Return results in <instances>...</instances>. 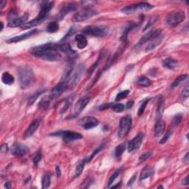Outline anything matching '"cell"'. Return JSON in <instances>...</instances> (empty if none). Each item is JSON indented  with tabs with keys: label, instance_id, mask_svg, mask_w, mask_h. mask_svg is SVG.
Segmentation results:
<instances>
[{
	"label": "cell",
	"instance_id": "1",
	"mask_svg": "<svg viewBox=\"0 0 189 189\" xmlns=\"http://www.w3.org/2000/svg\"><path fill=\"white\" fill-rule=\"evenodd\" d=\"M31 54L36 57L49 61H57L61 59L59 44L48 43L39 47H34Z\"/></svg>",
	"mask_w": 189,
	"mask_h": 189
},
{
	"label": "cell",
	"instance_id": "2",
	"mask_svg": "<svg viewBox=\"0 0 189 189\" xmlns=\"http://www.w3.org/2000/svg\"><path fill=\"white\" fill-rule=\"evenodd\" d=\"M18 76L20 87L22 89H26L31 85L34 79L33 70L27 65H23L18 69Z\"/></svg>",
	"mask_w": 189,
	"mask_h": 189
},
{
	"label": "cell",
	"instance_id": "3",
	"mask_svg": "<svg viewBox=\"0 0 189 189\" xmlns=\"http://www.w3.org/2000/svg\"><path fill=\"white\" fill-rule=\"evenodd\" d=\"M108 28L104 26L90 25L84 27L82 33L85 35H89L94 37H104L108 34Z\"/></svg>",
	"mask_w": 189,
	"mask_h": 189
},
{
	"label": "cell",
	"instance_id": "4",
	"mask_svg": "<svg viewBox=\"0 0 189 189\" xmlns=\"http://www.w3.org/2000/svg\"><path fill=\"white\" fill-rule=\"evenodd\" d=\"M185 18H186V14L184 11H174L167 16L166 18V23L169 27H174L182 22L185 20Z\"/></svg>",
	"mask_w": 189,
	"mask_h": 189
},
{
	"label": "cell",
	"instance_id": "5",
	"mask_svg": "<svg viewBox=\"0 0 189 189\" xmlns=\"http://www.w3.org/2000/svg\"><path fill=\"white\" fill-rule=\"evenodd\" d=\"M154 6L147 2H140L134 5H128L122 8L121 11L126 14H132L138 11H147L153 9Z\"/></svg>",
	"mask_w": 189,
	"mask_h": 189
},
{
	"label": "cell",
	"instance_id": "6",
	"mask_svg": "<svg viewBox=\"0 0 189 189\" xmlns=\"http://www.w3.org/2000/svg\"><path fill=\"white\" fill-rule=\"evenodd\" d=\"M98 12L91 7H86L82 8L81 11H78L72 17V21L75 22H80L97 15Z\"/></svg>",
	"mask_w": 189,
	"mask_h": 189
},
{
	"label": "cell",
	"instance_id": "7",
	"mask_svg": "<svg viewBox=\"0 0 189 189\" xmlns=\"http://www.w3.org/2000/svg\"><path fill=\"white\" fill-rule=\"evenodd\" d=\"M132 124V119L130 115H126L120 118L119 129H118V135L120 138H124L131 129Z\"/></svg>",
	"mask_w": 189,
	"mask_h": 189
},
{
	"label": "cell",
	"instance_id": "8",
	"mask_svg": "<svg viewBox=\"0 0 189 189\" xmlns=\"http://www.w3.org/2000/svg\"><path fill=\"white\" fill-rule=\"evenodd\" d=\"M50 135L61 137L64 141L67 143L72 142L76 140H80L83 138V136L80 133H78V132H72V131H60V132L50 134Z\"/></svg>",
	"mask_w": 189,
	"mask_h": 189
},
{
	"label": "cell",
	"instance_id": "9",
	"mask_svg": "<svg viewBox=\"0 0 189 189\" xmlns=\"http://www.w3.org/2000/svg\"><path fill=\"white\" fill-rule=\"evenodd\" d=\"M92 96L91 94H85L83 97H81L79 100H78L77 104H75V108H74L73 112H72V115H70V118H76L81 113V112L84 109V108L86 107V105L90 103V100H91Z\"/></svg>",
	"mask_w": 189,
	"mask_h": 189
},
{
	"label": "cell",
	"instance_id": "10",
	"mask_svg": "<svg viewBox=\"0 0 189 189\" xmlns=\"http://www.w3.org/2000/svg\"><path fill=\"white\" fill-rule=\"evenodd\" d=\"M84 70V64H79L78 66V67L74 70V72L72 74L71 76H70L69 81H68L67 85H68V88H73L77 85V84L78 83V81H80L81 79L82 72H83Z\"/></svg>",
	"mask_w": 189,
	"mask_h": 189
},
{
	"label": "cell",
	"instance_id": "11",
	"mask_svg": "<svg viewBox=\"0 0 189 189\" xmlns=\"http://www.w3.org/2000/svg\"><path fill=\"white\" fill-rule=\"evenodd\" d=\"M162 33L161 29H154V30H151L149 32H148L147 33L145 34L144 36H143L138 41L137 45L134 46V47L138 48L144 45L146 42L151 41V40H153L154 39L158 37V36H160V34Z\"/></svg>",
	"mask_w": 189,
	"mask_h": 189
},
{
	"label": "cell",
	"instance_id": "12",
	"mask_svg": "<svg viewBox=\"0 0 189 189\" xmlns=\"http://www.w3.org/2000/svg\"><path fill=\"white\" fill-rule=\"evenodd\" d=\"M78 124L85 129H91V128L96 127L99 124V121H98L97 118L94 117L86 116V117L81 118L78 122Z\"/></svg>",
	"mask_w": 189,
	"mask_h": 189
},
{
	"label": "cell",
	"instance_id": "13",
	"mask_svg": "<svg viewBox=\"0 0 189 189\" xmlns=\"http://www.w3.org/2000/svg\"><path fill=\"white\" fill-rule=\"evenodd\" d=\"M30 152L29 148L25 145L15 143L11 148V152L13 155L15 156H25Z\"/></svg>",
	"mask_w": 189,
	"mask_h": 189
},
{
	"label": "cell",
	"instance_id": "14",
	"mask_svg": "<svg viewBox=\"0 0 189 189\" xmlns=\"http://www.w3.org/2000/svg\"><path fill=\"white\" fill-rule=\"evenodd\" d=\"M67 89H68L67 84L66 83V82L61 81L57 85H56L53 89H52L51 92H50V96L51 97L52 99H55V98H59V96H61V94L66 91Z\"/></svg>",
	"mask_w": 189,
	"mask_h": 189
},
{
	"label": "cell",
	"instance_id": "15",
	"mask_svg": "<svg viewBox=\"0 0 189 189\" xmlns=\"http://www.w3.org/2000/svg\"><path fill=\"white\" fill-rule=\"evenodd\" d=\"M144 137V133L140 132L136 137H134L131 141H129L127 146L128 152H132L140 148V146H141L143 141Z\"/></svg>",
	"mask_w": 189,
	"mask_h": 189
},
{
	"label": "cell",
	"instance_id": "16",
	"mask_svg": "<svg viewBox=\"0 0 189 189\" xmlns=\"http://www.w3.org/2000/svg\"><path fill=\"white\" fill-rule=\"evenodd\" d=\"M53 2H43L41 5V10H40L39 16L37 17L38 19L41 20V22L45 21L47 17V15L49 14L50 11H51L52 8L53 7Z\"/></svg>",
	"mask_w": 189,
	"mask_h": 189
},
{
	"label": "cell",
	"instance_id": "17",
	"mask_svg": "<svg viewBox=\"0 0 189 189\" xmlns=\"http://www.w3.org/2000/svg\"><path fill=\"white\" fill-rule=\"evenodd\" d=\"M76 9V4L74 2H68L66 3L65 5H64L63 7H62V8L61 9V11L59 13H58V15L56 16V19L57 20H61L64 19V17H66V16L67 15L68 13H70V12L75 11Z\"/></svg>",
	"mask_w": 189,
	"mask_h": 189
},
{
	"label": "cell",
	"instance_id": "18",
	"mask_svg": "<svg viewBox=\"0 0 189 189\" xmlns=\"http://www.w3.org/2000/svg\"><path fill=\"white\" fill-rule=\"evenodd\" d=\"M28 17L29 16L27 14H25V15L21 16V17L13 18L11 21L8 22V27H22L25 25L28 19Z\"/></svg>",
	"mask_w": 189,
	"mask_h": 189
},
{
	"label": "cell",
	"instance_id": "19",
	"mask_svg": "<svg viewBox=\"0 0 189 189\" xmlns=\"http://www.w3.org/2000/svg\"><path fill=\"white\" fill-rule=\"evenodd\" d=\"M74 66H75V60L71 59L69 61V63L67 64L65 70H64V72L61 77V81L66 82L67 84L68 83L70 76L72 75V72L74 70Z\"/></svg>",
	"mask_w": 189,
	"mask_h": 189
},
{
	"label": "cell",
	"instance_id": "20",
	"mask_svg": "<svg viewBox=\"0 0 189 189\" xmlns=\"http://www.w3.org/2000/svg\"><path fill=\"white\" fill-rule=\"evenodd\" d=\"M38 30H31V31L27 32V33H26L25 34H22V35H20V36H15V37L11 38V39L7 40V43H16V42H19L23 41V40H26L28 38L31 37V36H33L35 35L36 33H37Z\"/></svg>",
	"mask_w": 189,
	"mask_h": 189
},
{
	"label": "cell",
	"instance_id": "21",
	"mask_svg": "<svg viewBox=\"0 0 189 189\" xmlns=\"http://www.w3.org/2000/svg\"><path fill=\"white\" fill-rule=\"evenodd\" d=\"M40 122H41V120L40 119L34 120L30 124V126H28L27 130H26L25 135H24V138H27L33 135L34 132H35L38 129V128H39V126L40 125Z\"/></svg>",
	"mask_w": 189,
	"mask_h": 189
},
{
	"label": "cell",
	"instance_id": "22",
	"mask_svg": "<svg viewBox=\"0 0 189 189\" xmlns=\"http://www.w3.org/2000/svg\"><path fill=\"white\" fill-rule=\"evenodd\" d=\"M165 123L161 119L158 120L157 121L155 126H154V133L156 137L161 136L165 132Z\"/></svg>",
	"mask_w": 189,
	"mask_h": 189
},
{
	"label": "cell",
	"instance_id": "23",
	"mask_svg": "<svg viewBox=\"0 0 189 189\" xmlns=\"http://www.w3.org/2000/svg\"><path fill=\"white\" fill-rule=\"evenodd\" d=\"M75 41L77 43V47L80 50L84 49L87 45V39L85 36L82 34H78L75 36Z\"/></svg>",
	"mask_w": 189,
	"mask_h": 189
},
{
	"label": "cell",
	"instance_id": "24",
	"mask_svg": "<svg viewBox=\"0 0 189 189\" xmlns=\"http://www.w3.org/2000/svg\"><path fill=\"white\" fill-rule=\"evenodd\" d=\"M52 100L53 99L50 97V94L48 96H45V97L42 98L41 100H40L39 104H38V106L42 110H47L48 107L50 106V102H51Z\"/></svg>",
	"mask_w": 189,
	"mask_h": 189
},
{
	"label": "cell",
	"instance_id": "25",
	"mask_svg": "<svg viewBox=\"0 0 189 189\" xmlns=\"http://www.w3.org/2000/svg\"><path fill=\"white\" fill-rule=\"evenodd\" d=\"M177 61L176 60L170 59V58H168L162 61V66L168 70H174L177 66Z\"/></svg>",
	"mask_w": 189,
	"mask_h": 189
},
{
	"label": "cell",
	"instance_id": "26",
	"mask_svg": "<svg viewBox=\"0 0 189 189\" xmlns=\"http://www.w3.org/2000/svg\"><path fill=\"white\" fill-rule=\"evenodd\" d=\"M14 81V77L11 74H10L9 72H5L2 75V81L5 84H7V85H11V84H13Z\"/></svg>",
	"mask_w": 189,
	"mask_h": 189
},
{
	"label": "cell",
	"instance_id": "27",
	"mask_svg": "<svg viewBox=\"0 0 189 189\" xmlns=\"http://www.w3.org/2000/svg\"><path fill=\"white\" fill-rule=\"evenodd\" d=\"M152 174H153V169H152L150 166L145 167L142 170L141 174H140V180H143L145 179L150 177L152 175Z\"/></svg>",
	"mask_w": 189,
	"mask_h": 189
},
{
	"label": "cell",
	"instance_id": "28",
	"mask_svg": "<svg viewBox=\"0 0 189 189\" xmlns=\"http://www.w3.org/2000/svg\"><path fill=\"white\" fill-rule=\"evenodd\" d=\"M136 84L140 86H143V87H147L149 86L152 84V81H150L149 78L145 77V76H140L138 77L136 81Z\"/></svg>",
	"mask_w": 189,
	"mask_h": 189
},
{
	"label": "cell",
	"instance_id": "29",
	"mask_svg": "<svg viewBox=\"0 0 189 189\" xmlns=\"http://www.w3.org/2000/svg\"><path fill=\"white\" fill-rule=\"evenodd\" d=\"M126 148V143H121L120 144L119 146H118L115 148V157L118 160H120L121 158L122 154H124V152H125Z\"/></svg>",
	"mask_w": 189,
	"mask_h": 189
},
{
	"label": "cell",
	"instance_id": "30",
	"mask_svg": "<svg viewBox=\"0 0 189 189\" xmlns=\"http://www.w3.org/2000/svg\"><path fill=\"white\" fill-rule=\"evenodd\" d=\"M46 91V90H39V91H37L36 92H35V93L31 94V96H30L29 98H28V100H27V104L28 106H31L33 104L34 102L36 101V100H37V98L39 97L40 94H43L44 92H45Z\"/></svg>",
	"mask_w": 189,
	"mask_h": 189
},
{
	"label": "cell",
	"instance_id": "31",
	"mask_svg": "<svg viewBox=\"0 0 189 189\" xmlns=\"http://www.w3.org/2000/svg\"><path fill=\"white\" fill-rule=\"evenodd\" d=\"M86 162H86V159H84V160H81V161L79 163H78V165L75 168V175H74V177L77 178L80 175H81V173H82V172H83V170L84 168V166H85V164L86 163Z\"/></svg>",
	"mask_w": 189,
	"mask_h": 189
},
{
	"label": "cell",
	"instance_id": "32",
	"mask_svg": "<svg viewBox=\"0 0 189 189\" xmlns=\"http://www.w3.org/2000/svg\"><path fill=\"white\" fill-rule=\"evenodd\" d=\"M41 22H42L41 20L39 19L37 17H36V19L30 21L29 22H26L25 25L22 27V29H30V28H32V27H35V26H36V25H39Z\"/></svg>",
	"mask_w": 189,
	"mask_h": 189
},
{
	"label": "cell",
	"instance_id": "33",
	"mask_svg": "<svg viewBox=\"0 0 189 189\" xmlns=\"http://www.w3.org/2000/svg\"><path fill=\"white\" fill-rule=\"evenodd\" d=\"M74 98H75V94H72V95L68 97L67 99L65 100V103H64L63 107H62L61 110V113L63 114L68 109V108L70 107V105H72V102H73Z\"/></svg>",
	"mask_w": 189,
	"mask_h": 189
},
{
	"label": "cell",
	"instance_id": "34",
	"mask_svg": "<svg viewBox=\"0 0 189 189\" xmlns=\"http://www.w3.org/2000/svg\"><path fill=\"white\" fill-rule=\"evenodd\" d=\"M161 40H162V38L160 37V36H159L157 38H155V39H154L153 41L151 42L149 45L147 46V47L146 48V52L150 51V50L154 49V48H155L157 46H158L159 44L160 43V42H161Z\"/></svg>",
	"mask_w": 189,
	"mask_h": 189
},
{
	"label": "cell",
	"instance_id": "35",
	"mask_svg": "<svg viewBox=\"0 0 189 189\" xmlns=\"http://www.w3.org/2000/svg\"><path fill=\"white\" fill-rule=\"evenodd\" d=\"M59 25L56 22H53L49 23V25H47V28H46V30H47L48 33H56V32L59 31Z\"/></svg>",
	"mask_w": 189,
	"mask_h": 189
},
{
	"label": "cell",
	"instance_id": "36",
	"mask_svg": "<svg viewBox=\"0 0 189 189\" xmlns=\"http://www.w3.org/2000/svg\"><path fill=\"white\" fill-rule=\"evenodd\" d=\"M123 171H124V168H123V167H121V168H120L119 169H118L117 171H115L114 174H112V175L111 177H110L109 180V182H108V186L109 187H110V186H111V185L112 183H113L114 181L116 179H117V177H118V176H119L120 174H121Z\"/></svg>",
	"mask_w": 189,
	"mask_h": 189
},
{
	"label": "cell",
	"instance_id": "37",
	"mask_svg": "<svg viewBox=\"0 0 189 189\" xmlns=\"http://www.w3.org/2000/svg\"><path fill=\"white\" fill-rule=\"evenodd\" d=\"M188 95H189V86L188 84H186V86L183 88V90H182V92H181L180 93V100H182V101L186 100L187 98H188Z\"/></svg>",
	"mask_w": 189,
	"mask_h": 189
},
{
	"label": "cell",
	"instance_id": "38",
	"mask_svg": "<svg viewBox=\"0 0 189 189\" xmlns=\"http://www.w3.org/2000/svg\"><path fill=\"white\" fill-rule=\"evenodd\" d=\"M42 188H47L50 186V174H45L41 180Z\"/></svg>",
	"mask_w": 189,
	"mask_h": 189
},
{
	"label": "cell",
	"instance_id": "39",
	"mask_svg": "<svg viewBox=\"0 0 189 189\" xmlns=\"http://www.w3.org/2000/svg\"><path fill=\"white\" fill-rule=\"evenodd\" d=\"M187 78H188V75H182L179 76V77H177V78H176V79L174 80V81L172 83V87L174 88V87H176V86H179L181 83H182L185 80H186Z\"/></svg>",
	"mask_w": 189,
	"mask_h": 189
},
{
	"label": "cell",
	"instance_id": "40",
	"mask_svg": "<svg viewBox=\"0 0 189 189\" xmlns=\"http://www.w3.org/2000/svg\"><path fill=\"white\" fill-rule=\"evenodd\" d=\"M104 147H105V144H104V143H102L101 145H100V146H98V147L97 148H96V149L94 150L93 152H92V154H91V155H90V158H88V159H86V162H88L91 161L92 159V158H94V157H95L96 155H97L98 153H99V152H100V151L103 150L104 148Z\"/></svg>",
	"mask_w": 189,
	"mask_h": 189
},
{
	"label": "cell",
	"instance_id": "41",
	"mask_svg": "<svg viewBox=\"0 0 189 189\" xmlns=\"http://www.w3.org/2000/svg\"><path fill=\"white\" fill-rule=\"evenodd\" d=\"M149 100H150V98H148V99L144 100V101L142 102L141 105H140L139 109H138V116H142V114H143L145 109H146V106H147V104H148V102H149Z\"/></svg>",
	"mask_w": 189,
	"mask_h": 189
},
{
	"label": "cell",
	"instance_id": "42",
	"mask_svg": "<svg viewBox=\"0 0 189 189\" xmlns=\"http://www.w3.org/2000/svg\"><path fill=\"white\" fill-rule=\"evenodd\" d=\"M129 90H124V91L120 92L118 93L115 97V101H119L121 100L124 98H126L128 96V94H129Z\"/></svg>",
	"mask_w": 189,
	"mask_h": 189
},
{
	"label": "cell",
	"instance_id": "43",
	"mask_svg": "<svg viewBox=\"0 0 189 189\" xmlns=\"http://www.w3.org/2000/svg\"><path fill=\"white\" fill-rule=\"evenodd\" d=\"M41 158H42L41 152V151H38V152L36 153L35 156H34L33 158V162L34 166H37L38 165H39V162L41 161Z\"/></svg>",
	"mask_w": 189,
	"mask_h": 189
},
{
	"label": "cell",
	"instance_id": "44",
	"mask_svg": "<svg viewBox=\"0 0 189 189\" xmlns=\"http://www.w3.org/2000/svg\"><path fill=\"white\" fill-rule=\"evenodd\" d=\"M112 110L115 112H121L124 110L125 109V106L122 104H113L112 106Z\"/></svg>",
	"mask_w": 189,
	"mask_h": 189
},
{
	"label": "cell",
	"instance_id": "45",
	"mask_svg": "<svg viewBox=\"0 0 189 189\" xmlns=\"http://www.w3.org/2000/svg\"><path fill=\"white\" fill-rule=\"evenodd\" d=\"M182 120V114H178L176 116H174V118L172 120V125L173 126H178L180 124L181 121Z\"/></svg>",
	"mask_w": 189,
	"mask_h": 189
},
{
	"label": "cell",
	"instance_id": "46",
	"mask_svg": "<svg viewBox=\"0 0 189 189\" xmlns=\"http://www.w3.org/2000/svg\"><path fill=\"white\" fill-rule=\"evenodd\" d=\"M152 155V152H145V153L142 154L140 156L139 158V162H142L146 161V160H148V158H150L151 157Z\"/></svg>",
	"mask_w": 189,
	"mask_h": 189
},
{
	"label": "cell",
	"instance_id": "47",
	"mask_svg": "<svg viewBox=\"0 0 189 189\" xmlns=\"http://www.w3.org/2000/svg\"><path fill=\"white\" fill-rule=\"evenodd\" d=\"M101 59H102V56H99V58H98V60H97V61H96L95 63H94V64H92V67H90V70H89V72H88V74H89V75H91V74L92 73V72H93L94 70H95V68L98 67V64H99V62H100V60H101Z\"/></svg>",
	"mask_w": 189,
	"mask_h": 189
},
{
	"label": "cell",
	"instance_id": "48",
	"mask_svg": "<svg viewBox=\"0 0 189 189\" xmlns=\"http://www.w3.org/2000/svg\"><path fill=\"white\" fill-rule=\"evenodd\" d=\"M172 130L168 131V132H167V133L163 136V138H162L161 140H160V144H164L165 143H166L167 140H168V138H169L170 137L172 136Z\"/></svg>",
	"mask_w": 189,
	"mask_h": 189
},
{
	"label": "cell",
	"instance_id": "49",
	"mask_svg": "<svg viewBox=\"0 0 189 189\" xmlns=\"http://www.w3.org/2000/svg\"><path fill=\"white\" fill-rule=\"evenodd\" d=\"M75 32H76V28H75L74 27H70L69 32H68V33L66 34V36H64L63 39H62L61 41H64V40H66L67 39H68V38L70 37V36H72V35H73V34L75 33Z\"/></svg>",
	"mask_w": 189,
	"mask_h": 189
},
{
	"label": "cell",
	"instance_id": "50",
	"mask_svg": "<svg viewBox=\"0 0 189 189\" xmlns=\"http://www.w3.org/2000/svg\"><path fill=\"white\" fill-rule=\"evenodd\" d=\"M157 19H158V18H156V17L152 18V19L149 20V22H148V23L147 24V25H146V27H144L143 31H146V30H147V28H149L151 26L153 25V24L157 21Z\"/></svg>",
	"mask_w": 189,
	"mask_h": 189
},
{
	"label": "cell",
	"instance_id": "51",
	"mask_svg": "<svg viewBox=\"0 0 189 189\" xmlns=\"http://www.w3.org/2000/svg\"><path fill=\"white\" fill-rule=\"evenodd\" d=\"M8 151V146H7V143H3L2 146L1 147V152L2 153H6V152Z\"/></svg>",
	"mask_w": 189,
	"mask_h": 189
},
{
	"label": "cell",
	"instance_id": "52",
	"mask_svg": "<svg viewBox=\"0 0 189 189\" xmlns=\"http://www.w3.org/2000/svg\"><path fill=\"white\" fill-rule=\"evenodd\" d=\"M113 104H103V105L100 106L99 107V110H104L106 109H108L109 107H110V106H112Z\"/></svg>",
	"mask_w": 189,
	"mask_h": 189
},
{
	"label": "cell",
	"instance_id": "53",
	"mask_svg": "<svg viewBox=\"0 0 189 189\" xmlns=\"http://www.w3.org/2000/svg\"><path fill=\"white\" fill-rule=\"evenodd\" d=\"M183 162L186 165L188 164V162H189V153L188 152V153H186V156L183 158Z\"/></svg>",
	"mask_w": 189,
	"mask_h": 189
},
{
	"label": "cell",
	"instance_id": "54",
	"mask_svg": "<svg viewBox=\"0 0 189 189\" xmlns=\"http://www.w3.org/2000/svg\"><path fill=\"white\" fill-rule=\"evenodd\" d=\"M133 105H134V101H133V100H129V101H128L127 103H126V106L128 109H130V108H132V106H133Z\"/></svg>",
	"mask_w": 189,
	"mask_h": 189
},
{
	"label": "cell",
	"instance_id": "55",
	"mask_svg": "<svg viewBox=\"0 0 189 189\" xmlns=\"http://www.w3.org/2000/svg\"><path fill=\"white\" fill-rule=\"evenodd\" d=\"M56 175H57L58 177H59L60 176H61V169H60V167L59 166H56Z\"/></svg>",
	"mask_w": 189,
	"mask_h": 189
},
{
	"label": "cell",
	"instance_id": "56",
	"mask_svg": "<svg viewBox=\"0 0 189 189\" xmlns=\"http://www.w3.org/2000/svg\"><path fill=\"white\" fill-rule=\"evenodd\" d=\"M189 184V181H188V176H187L186 178L184 179L183 181H182V185H184V186H188Z\"/></svg>",
	"mask_w": 189,
	"mask_h": 189
},
{
	"label": "cell",
	"instance_id": "57",
	"mask_svg": "<svg viewBox=\"0 0 189 189\" xmlns=\"http://www.w3.org/2000/svg\"><path fill=\"white\" fill-rule=\"evenodd\" d=\"M135 177H136V174H134V175L130 179V180L128 182V186H131V185L133 183L134 180H135Z\"/></svg>",
	"mask_w": 189,
	"mask_h": 189
},
{
	"label": "cell",
	"instance_id": "58",
	"mask_svg": "<svg viewBox=\"0 0 189 189\" xmlns=\"http://www.w3.org/2000/svg\"><path fill=\"white\" fill-rule=\"evenodd\" d=\"M6 3H7V2L4 1V0H2V1L0 2V8L2 9L3 7H5V5H6Z\"/></svg>",
	"mask_w": 189,
	"mask_h": 189
},
{
	"label": "cell",
	"instance_id": "59",
	"mask_svg": "<svg viewBox=\"0 0 189 189\" xmlns=\"http://www.w3.org/2000/svg\"><path fill=\"white\" fill-rule=\"evenodd\" d=\"M5 188H7V189L11 188V184L9 182H5Z\"/></svg>",
	"mask_w": 189,
	"mask_h": 189
},
{
	"label": "cell",
	"instance_id": "60",
	"mask_svg": "<svg viewBox=\"0 0 189 189\" xmlns=\"http://www.w3.org/2000/svg\"><path fill=\"white\" fill-rule=\"evenodd\" d=\"M120 185H121V182H120L119 185H116V186H112L111 187V188H118H118H119V187L120 186Z\"/></svg>",
	"mask_w": 189,
	"mask_h": 189
},
{
	"label": "cell",
	"instance_id": "61",
	"mask_svg": "<svg viewBox=\"0 0 189 189\" xmlns=\"http://www.w3.org/2000/svg\"><path fill=\"white\" fill-rule=\"evenodd\" d=\"M3 28H4V24H3L2 22H1V31H2Z\"/></svg>",
	"mask_w": 189,
	"mask_h": 189
}]
</instances>
